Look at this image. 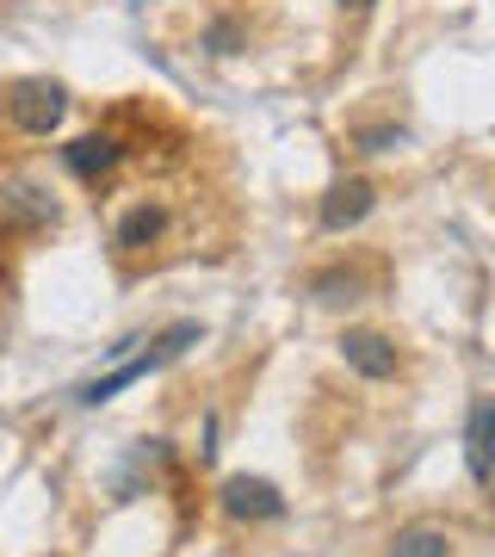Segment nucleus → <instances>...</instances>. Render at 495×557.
<instances>
[{
	"label": "nucleus",
	"instance_id": "7",
	"mask_svg": "<svg viewBox=\"0 0 495 557\" xmlns=\"http://www.w3.org/2000/svg\"><path fill=\"white\" fill-rule=\"evenodd\" d=\"M62 161H69L81 180H94V174H106V168H119V143L112 137H81V143L62 149Z\"/></svg>",
	"mask_w": 495,
	"mask_h": 557
},
{
	"label": "nucleus",
	"instance_id": "9",
	"mask_svg": "<svg viewBox=\"0 0 495 557\" xmlns=\"http://www.w3.org/2000/svg\"><path fill=\"white\" fill-rule=\"evenodd\" d=\"M161 230H168V211H161V205H137V211H124V223H119V248H149Z\"/></svg>",
	"mask_w": 495,
	"mask_h": 557
},
{
	"label": "nucleus",
	"instance_id": "13",
	"mask_svg": "<svg viewBox=\"0 0 495 557\" xmlns=\"http://www.w3.org/2000/svg\"><path fill=\"white\" fill-rule=\"evenodd\" d=\"M341 7H354V13H366V7H372V0H341Z\"/></svg>",
	"mask_w": 495,
	"mask_h": 557
},
{
	"label": "nucleus",
	"instance_id": "8",
	"mask_svg": "<svg viewBox=\"0 0 495 557\" xmlns=\"http://www.w3.org/2000/svg\"><path fill=\"white\" fill-rule=\"evenodd\" d=\"M391 557H453V539L446 527H403L391 539Z\"/></svg>",
	"mask_w": 495,
	"mask_h": 557
},
{
	"label": "nucleus",
	"instance_id": "5",
	"mask_svg": "<svg viewBox=\"0 0 495 557\" xmlns=\"http://www.w3.org/2000/svg\"><path fill=\"white\" fill-rule=\"evenodd\" d=\"M341 359L354 366L359 379H396V347L378 329H347L341 335Z\"/></svg>",
	"mask_w": 495,
	"mask_h": 557
},
{
	"label": "nucleus",
	"instance_id": "6",
	"mask_svg": "<svg viewBox=\"0 0 495 557\" xmlns=\"http://www.w3.org/2000/svg\"><path fill=\"white\" fill-rule=\"evenodd\" d=\"M490 428H495V403L477 397L471 403V421H465V465H471L477 490H490Z\"/></svg>",
	"mask_w": 495,
	"mask_h": 557
},
{
	"label": "nucleus",
	"instance_id": "12",
	"mask_svg": "<svg viewBox=\"0 0 495 557\" xmlns=\"http://www.w3.org/2000/svg\"><path fill=\"white\" fill-rule=\"evenodd\" d=\"M391 143H403V131H396V124H384V131H366V137H359V149H366V156H384Z\"/></svg>",
	"mask_w": 495,
	"mask_h": 557
},
{
	"label": "nucleus",
	"instance_id": "11",
	"mask_svg": "<svg viewBox=\"0 0 495 557\" xmlns=\"http://www.w3.org/2000/svg\"><path fill=\"white\" fill-rule=\"evenodd\" d=\"M317 304H354L359 298V273H317Z\"/></svg>",
	"mask_w": 495,
	"mask_h": 557
},
{
	"label": "nucleus",
	"instance_id": "10",
	"mask_svg": "<svg viewBox=\"0 0 495 557\" xmlns=\"http://www.w3.org/2000/svg\"><path fill=\"white\" fill-rule=\"evenodd\" d=\"M7 211H13V218H32V223H57V199L38 193V186H13V193H7Z\"/></svg>",
	"mask_w": 495,
	"mask_h": 557
},
{
	"label": "nucleus",
	"instance_id": "2",
	"mask_svg": "<svg viewBox=\"0 0 495 557\" xmlns=\"http://www.w3.org/2000/svg\"><path fill=\"white\" fill-rule=\"evenodd\" d=\"M193 341H198V322H174L168 335H156V347H149V354L124 359V366L112 372V379L81 384V391H75V403H81V409H99V403H112V397L124 391V384H137V379H149V372H161V366H168V359H180L186 347H193Z\"/></svg>",
	"mask_w": 495,
	"mask_h": 557
},
{
	"label": "nucleus",
	"instance_id": "1",
	"mask_svg": "<svg viewBox=\"0 0 495 557\" xmlns=\"http://www.w3.org/2000/svg\"><path fill=\"white\" fill-rule=\"evenodd\" d=\"M62 112H69V94L50 75H20L0 87V119L13 131H25V137H50L62 124Z\"/></svg>",
	"mask_w": 495,
	"mask_h": 557
},
{
	"label": "nucleus",
	"instance_id": "4",
	"mask_svg": "<svg viewBox=\"0 0 495 557\" xmlns=\"http://www.w3.org/2000/svg\"><path fill=\"white\" fill-rule=\"evenodd\" d=\"M223 515L236 520H285V496L267 478H230L223 483Z\"/></svg>",
	"mask_w": 495,
	"mask_h": 557
},
{
	"label": "nucleus",
	"instance_id": "3",
	"mask_svg": "<svg viewBox=\"0 0 495 557\" xmlns=\"http://www.w3.org/2000/svg\"><path fill=\"white\" fill-rule=\"evenodd\" d=\"M372 205H378L372 180H335L317 218H322V230H329V236H341V230H359V223L372 218Z\"/></svg>",
	"mask_w": 495,
	"mask_h": 557
}]
</instances>
